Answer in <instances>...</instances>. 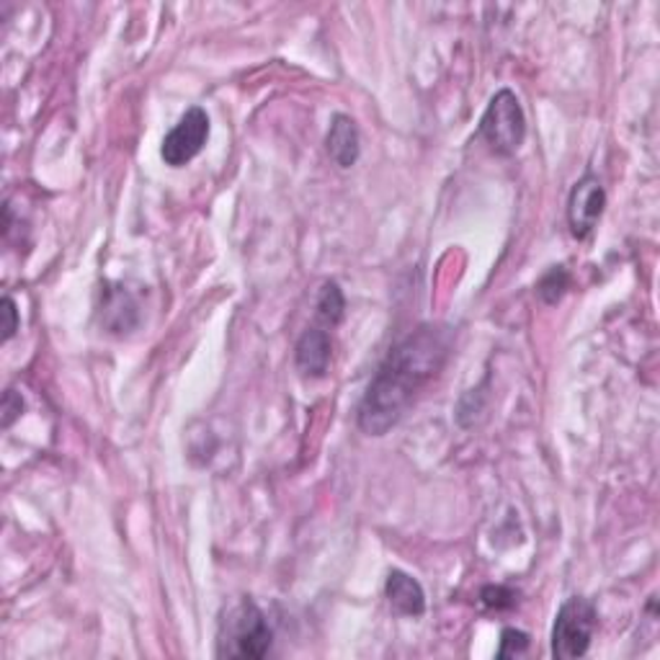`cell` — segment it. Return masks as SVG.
<instances>
[{
	"mask_svg": "<svg viewBox=\"0 0 660 660\" xmlns=\"http://www.w3.org/2000/svg\"><path fill=\"white\" fill-rule=\"evenodd\" d=\"M451 354V330L421 326L393 347L359 403L356 424L366 436H385L405 416L421 390L444 370Z\"/></svg>",
	"mask_w": 660,
	"mask_h": 660,
	"instance_id": "1",
	"label": "cell"
},
{
	"mask_svg": "<svg viewBox=\"0 0 660 660\" xmlns=\"http://www.w3.org/2000/svg\"><path fill=\"white\" fill-rule=\"evenodd\" d=\"M274 645V629L253 598L227 606L217 629V658H264Z\"/></svg>",
	"mask_w": 660,
	"mask_h": 660,
	"instance_id": "2",
	"label": "cell"
},
{
	"mask_svg": "<svg viewBox=\"0 0 660 660\" xmlns=\"http://www.w3.org/2000/svg\"><path fill=\"white\" fill-rule=\"evenodd\" d=\"M480 137L496 156H517L526 140V117L519 96L511 88H501L490 98L486 114L480 119Z\"/></svg>",
	"mask_w": 660,
	"mask_h": 660,
	"instance_id": "3",
	"label": "cell"
},
{
	"mask_svg": "<svg viewBox=\"0 0 660 660\" xmlns=\"http://www.w3.org/2000/svg\"><path fill=\"white\" fill-rule=\"evenodd\" d=\"M598 611L594 602L573 596L560 606L555 625H552V656L557 660L583 658L594 640Z\"/></svg>",
	"mask_w": 660,
	"mask_h": 660,
	"instance_id": "4",
	"label": "cell"
},
{
	"mask_svg": "<svg viewBox=\"0 0 660 660\" xmlns=\"http://www.w3.org/2000/svg\"><path fill=\"white\" fill-rule=\"evenodd\" d=\"M206 140H210V117L202 106H191L163 137L160 158L166 160V166L183 168L204 150Z\"/></svg>",
	"mask_w": 660,
	"mask_h": 660,
	"instance_id": "5",
	"label": "cell"
},
{
	"mask_svg": "<svg viewBox=\"0 0 660 660\" xmlns=\"http://www.w3.org/2000/svg\"><path fill=\"white\" fill-rule=\"evenodd\" d=\"M606 206V191L594 173H586L575 183L567 199V225L575 241H586L602 220Z\"/></svg>",
	"mask_w": 660,
	"mask_h": 660,
	"instance_id": "6",
	"label": "cell"
},
{
	"mask_svg": "<svg viewBox=\"0 0 660 660\" xmlns=\"http://www.w3.org/2000/svg\"><path fill=\"white\" fill-rule=\"evenodd\" d=\"M330 356H333V343H330L328 328L312 326L299 336L295 347V364L302 377L322 380L328 374Z\"/></svg>",
	"mask_w": 660,
	"mask_h": 660,
	"instance_id": "7",
	"label": "cell"
},
{
	"mask_svg": "<svg viewBox=\"0 0 660 660\" xmlns=\"http://www.w3.org/2000/svg\"><path fill=\"white\" fill-rule=\"evenodd\" d=\"M140 322V307L121 284H106L102 295V326L111 333H129Z\"/></svg>",
	"mask_w": 660,
	"mask_h": 660,
	"instance_id": "8",
	"label": "cell"
},
{
	"mask_svg": "<svg viewBox=\"0 0 660 660\" xmlns=\"http://www.w3.org/2000/svg\"><path fill=\"white\" fill-rule=\"evenodd\" d=\"M326 150L339 168L356 166L359 156H362V137H359L356 121L347 114H336L326 135Z\"/></svg>",
	"mask_w": 660,
	"mask_h": 660,
	"instance_id": "9",
	"label": "cell"
},
{
	"mask_svg": "<svg viewBox=\"0 0 660 660\" xmlns=\"http://www.w3.org/2000/svg\"><path fill=\"white\" fill-rule=\"evenodd\" d=\"M385 596L390 609L401 617H421L426 611L424 586L403 571H390L385 583Z\"/></svg>",
	"mask_w": 660,
	"mask_h": 660,
	"instance_id": "10",
	"label": "cell"
},
{
	"mask_svg": "<svg viewBox=\"0 0 660 660\" xmlns=\"http://www.w3.org/2000/svg\"><path fill=\"white\" fill-rule=\"evenodd\" d=\"M347 315V297H343L341 287L336 281H326L322 284L320 295H318V305H315V318L322 328H336Z\"/></svg>",
	"mask_w": 660,
	"mask_h": 660,
	"instance_id": "11",
	"label": "cell"
},
{
	"mask_svg": "<svg viewBox=\"0 0 660 660\" xmlns=\"http://www.w3.org/2000/svg\"><path fill=\"white\" fill-rule=\"evenodd\" d=\"M567 287H571V274H567L565 266H555L536 281V295H540L544 305H557Z\"/></svg>",
	"mask_w": 660,
	"mask_h": 660,
	"instance_id": "12",
	"label": "cell"
},
{
	"mask_svg": "<svg viewBox=\"0 0 660 660\" xmlns=\"http://www.w3.org/2000/svg\"><path fill=\"white\" fill-rule=\"evenodd\" d=\"M529 650V635L521 629L505 627L501 632V648H498V658H521Z\"/></svg>",
	"mask_w": 660,
	"mask_h": 660,
	"instance_id": "13",
	"label": "cell"
},
{
	"mask_svg": "<svg viewBox=\"0 0 660 660\" xmlns=\"http://www.w3.org/2000/svg\"><path fill=\"white\" fill-rule=\"evenodd\" d=\"M480 602L486 604L488 609L503 611V609H513L519 598H517V590H511L509 586H488V588H482Z\"/></svg>",
	"mask_w": 660,
	"mask_h": 660,
	"instance_id": "14",
	"label": "cell"
},
{
	"mask_svg": "<svg viewBox=\"0 0 660 660\" xmlns=\"http://www.w3.org/2000/svg\"><path fill=\"white\" fill-rule=\"evenodd\" d=\"M19 307L11 295L3 297V343H9L19 330Z\"/></svg>",
	"mask_w": 660,
	"mask_h": 660,
	"instance_id": "15",
	"label": "cell"
},
{
	"mask_svg": "<svg viewBox=\"0 0 660 660\" xmlns=\"http://www.w3.org/2000/svg\"><path fill=\"white\" fill-rule=\"evenodd\" d=\"M21 413H24V401H21V395L17 390H6L3 395V428H11L13 421L21 418Z\"/></svg>",
	"mask_w": 660,
	"mask_h": 660,
	"instance_id": "16",
	"label": "cell"
}]
</instances>
